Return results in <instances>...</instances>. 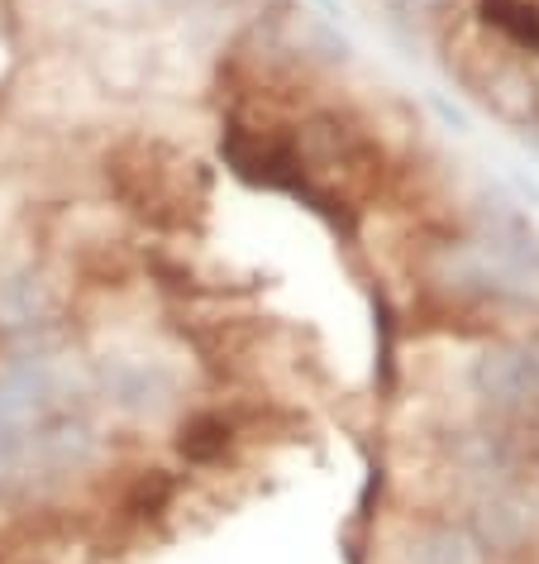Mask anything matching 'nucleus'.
Masks as SVG:
<instances>
[{
	"label": "nucleus",
	"mask_w": 539,
	"mask_h": 564,
	"mask_svg": "<svg viewBox=\"0 0 539 564\" xmlns=\"http://www.w3.org/2000/svg\"><path fill=\"white\" fill-rule=\"evenodd\" d=\"M224 445H230V426H224V416H196L182 426V455L191 459H216L224 455Z\"/></svg>",
	"instance_id": "f257e3e1"
}]
</instances>
